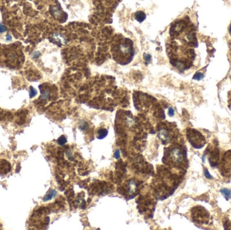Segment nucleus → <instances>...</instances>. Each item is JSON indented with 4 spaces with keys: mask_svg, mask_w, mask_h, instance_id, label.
Instances as JSON below:
<instances>
[{
    "mask_svg": "<svg viewBox=\"0 0 231 230\" xmlns=\"http://www.w3.org/2000/svg\"><path fill=\"white\" fill-rule=\"evenodd\" d=\"M114 158L116 159H118L120 158V151H119V150H116V151H115V152H114Z\"/></svg>",
    "mask_w": 231,
    "mask_h": 230,
    "instance_id": "15",
    "label": "nucleus"
},
{
    "mask_svg": "<svg viewBox=\"0 0 231 230\" xmlns=\"http://www.w3.org/2000/svg\"><path fill=\"white\" fill-rule=\"evenodd\" d=\"M183 154L181 150L179 148L172 149L170 152V158L175 164H178L183 160Z\"/></svg>",
    "mask_w": 231,
    "mask_h": 230,
    "instance_id": "3",
    "label": "nucleus"
},
{
    "mask_svg": "<svg viewBox=\"0 0 231 230\" xmlns=\"http://www.w3.org/2000/svg\"><path fill=\"white\" fill-rule=\"evenodd\" d=\"M7 31V28L2 24H0V33H4L5 31Z\"/></svg>",
    "mask_w": 231,
    "mask_h": 230,
    "instance_id": "16",
    "label": "nucleus"
},
{
    "mask_svg": "<svg viewBox=\"0 0 231 230\" xmlns=\"http://www.w3.org/2000/svg\"><path fill=\"white\" fill-rule=\"evenodd\" d=\"M110 51L114 60L122 66L131 63L135 54L133 41L120 34L114 36Z\"/></svg>",
    "mask_w": 231,
    "mask_h": 230,
    "instance_id": "1",
    "label": "nucleus"
},
{
    "mask_svg": "<svg viewBox=\"0 0 231 230\" xmlns=\"http://www.w3.org/2000/svg\"><path fill=\"white\" fill-rule=\"evenodd\" d=\"M168 114H169V116H170V117H172V116H174V109H173V108H170L169 109V110H168Z\"/></svg>",
    "mask_w": 231,
    "mask_h": 230,
    "instance_id": "17",
    "label": "nucleus"
},
{
    "mask_svg": "<svg viewBox=\"0 0 231 230\" xmlns=\"http://www.w3.org/2000/svg\"><path fill=\"white\" fill-rule=\"evenodd\" d=\"M108 131L105 129V128H101L99 130L97 131V138L99 140H102V139H103L105 137H106V136L108 135Z\"/></svg>",
    "mask_w": 231,
    "mask_h": 230,
    "instance_id": "6",
    "label": "nucleus"
},
{
    "mask_svg": "<svg viewBox=\"0 0 231 230\" xmlns=\"http://www.w3.org/2000/svg\"><path fill=\"white\" fill-rule=\"evenodd\" d=\"M204 77L203 74H202L201 73V72H197L195 75L194 76H193V79L194 80H197V81H200V80L202 79Z\"/></svg>",
    "mask_w": 231,
    "mask_h": 230,
    "instance_id": "12",
    "label": "nucleus"
},
{
    "mask_svg": "<svg viewBox=\"0 0 231 230\" xmlns=\"http://www.w3.org/2000/svg\"><path fill=\"white\" fill-rule=\"evenodd\" d=\"M230 35H231V25H230Z\"/></svg>",
    "mask_w": 231,
    "mask_h": 230,
    "instance_id": "19",
    "label": "nucleus"
},
{
    "mask_svg": "<svg viewBox=\"0 0 231 230\" xmlns=\"http://www.w3.org/2000/svg\"><path fill=\"white\" fill-rule=\"evenodd\" d=\"M52 13L53 15H54L55 18H60V17H61V16H62V12H61L60 10L58 9L57 7H55V6L53 7V8L52 9Z\"/></svg>",
    "mask_w": 231,
    "mask_h": 230,
    "instance_id": "9",
    "label": "nucleus"
},
{
    "mask_svg": "<svg viewBox=\"0 0 231 230\" xmlns=\"http://www.w3.org/2000/svg\"><path fill=\"white\" fill-rule=\"evenodd\" d=\"M230 56H231V48H230Z\"/></svg>",
    "mask_w": 231,
    "mask_h": 230,
    "instance_id": "20",
    "label": "nucleus"
},
{
    "mask_svg": "<svg viewBox=\"0 0 231 230\" xmlns=\"http://www.w3.org/2000/svg\"><path fill=\"white\" fill-rule=\"evenodd\" d=\"M220 192L221 194L225 197V199L227 200L231 199V190L227 188H223L220 190Z\"/></svg>",
    "mask_w": 231,
    "mask_h": 230,
    "instance_id": "8",
    "label": "nucleus"
},
{
    "mask_svg": "<svg viewBox=\"0 0 231 230\" xmlns=\"http://www.w3.org/2000/svg\"><path fill=\"white\" fill-rule=\"evenodd\" d=\"M57 192L55 190H50L49 192V193L46 194V196H45L43 197V201H47V200H49L52 199L55 196V195H56Z\"/></svg>",
    "mask_w": 231,
    "mask_h": 230,
    "instance_id": "7",
    "label": "nucleus"
},
{
    "mask_svg": "<svg viewBox=\"0 0 231 230\" xmlns=\"http://www.w3.org/2000/svg\"><path fill=\"white\" fill-rule=\"evenodd\" d=\"M67 142V139L64 136H61L58 139V143L60 144V145H64Z\"/></svg>",
    "mask_w": 231,
    "mask_h": 230,
    "instance_id": "11",
    "label": "nucleus"
},
{
    "mask_svg": "<svg viewBox=\"0 0 231 230\" xmlns=\"http://www.w3.org/2000/svg\"><path fill=\"white\" fill-rule=\"evenodd\" d=\"M37 94V91L36 89H34L33 87H31L30 88V97L33 98L34 96H36Z\"/></svg>",
    "mask_w": 231,
    "mask_h": 230,
    "instance_id": "13",
    "label": "nucleus"
},
{
    "mask_svg": "<svg viewBox=\"0 0 231 230\" xmlns=\"http://www.w3.org/2000/svg\"><path fill=\"white\" fill-rule=\"evenodd\" d=\"M50 41L58 45V46H62L66 44V41L64 37L60 33H54L50 38Z\"/></svg>",
    "mask_w": 231,
    "mask_h": 230,
    "instance_id": "4",
    "label": "nucleus"
},
{
    "mask_svg": "<svg viewBox=\"0 0 231 230\" xmlns=\"http://www.w3.org/2000/svg\"><path fill=\"white\" fill-rule=\"evenodd\" d=\"M6 38H7V40H8V41H10V40L12 39V37H10V34H7L6 35Z\"/></svg>",
    "mask_w": 231,
    "mask_h": 230,
    "instance_id": "18",
    "label": "nucleus"
},
{
    "mask_svg": "<svg viewBox=\"0 0 231 230\" xmlns=\"http://www.w3.org/2000/svg\"><path fill=\"white\" fill-rule=\"evenodd\" d=\"M204 175H205V177L208 179H212V176L210 175V173H209L208 170L207 169L204 170Z\"/></svg>",
    "mask_w": 231,
    "mask_h": 230,
    "instance_id": "14",
    "label": "nucleus"
},
{
    "mask_svg": "<svg viewBox=\"0 0 231 230\" xmlns=\"http://www.w3.org/2000/svg\"><path fill=\"white\" fill-rule=\"evenodd\" d=\"M135 19H136V20L138 21V22L141 23L145 20L146 14H145L144 12L138 11L135 13Z\"/></svg>",
    "mask_w": 231,
    "mask_h": 230,
    "instance_id": "5",
    "label": "nucleus"
},
{
    "mask_svg": "<svg viewBox=\"0 0 231 230\" xmlns=\"http://www.w3.org/2000/svg\"><path fill=\"white\" fill-rule=\"evenodd\" d=\"M188 138L195 148H201L203 147L204 143H206V140L203 136L195 130L189 131V132L188 133Z\"/></svg>",
    "mask_w": 231,
    "mask_h": 230,
    "instance_id": "2",
    "label": "nucleus"
},
{
    "mask_svg": "<svg viewBox=\"0 0 231 230\" xmlns=\"http://www.w3.org/2000/svg\"><path fill=\"white\" fill-rule=\"evenodd\" d=\"M50 95V92L48 89H44L42 90H41V98L42 99H48Z\"/></svg>",
    "mask_w": 231,
    "mask_h": 230,
    "instance_id": "10",
    "label": "nucleus"
}]
</instances>
